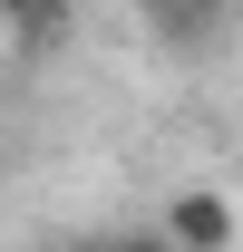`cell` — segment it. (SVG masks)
<instances>
[{"label": "cell", "mask_w": 243, "mask_h": 252, "mask_svg": "<svg viewBox=\"0 0 243 252\" xmlns=\"http://www.w3.org/2000/svg\"><path fill=\"white\" fill-rule=\"evenodd\" d=\"M165 243L175 252H224L234 243V204H224L214 185H185L175 204H165Z\"/></svg>", "instance_id": "7a4b0ae2"}, {"label": "cell", "mask_w": 243, "mask_h": 252, "mask_svg": "<svg viewBox=\"0 0 243 252\" xmlns=\"http://www.w3.org/2000/svg\"><path fill=\"white\" fill-rule=\"evenodd\" d=\"M68 20H78V0H10V30L30 39V49H59Z\"/></svg>", "instance_id": "3957f363"}, {"label": "cell", "mask_w": 243, "mask_h": 252, "mask_svg": "<svg viewBox=\"0 0 243 252\" xmlns=\"http://www.w3.org/2000/svg\"><path fill=\"white\" fill-rule=\"evenodd\" d=\"M136 20H146V39L165 59H204L224 39V20H234V0H136Z\"/></svg>", "instance_id": "6da1fadb"}, {"label": "cell", "mask_w": 243, "mask_h": 252, "mask_svg": "<svg viewBox=\"0 0 243 252\" xmlns=\"http://www.w3.org/2000/svg\"><path fill=\"white\" fill-rule=\"evenodd\" d=\"M97 252H175V243H165V223H156V233H107Z\"/></svg>", "instance_id": "277c9868"}]
</instances>
